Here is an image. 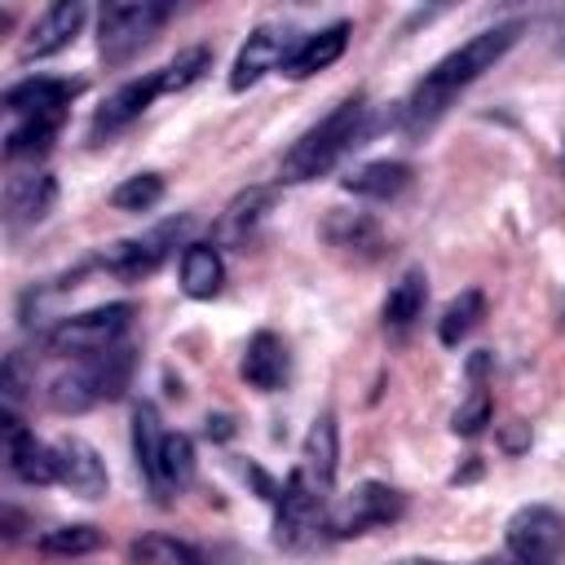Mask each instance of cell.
Instances as JSON below:
<instances>
[{
	"mask_svg": "<svg viewBox=\"0 0 565 565\" xmlns=\"http://www.w3.org/2000/svg\"><path fill=\"white\" fill-rule=\"evenodd\" d=\"M521 22H499V26H486V31H477L472 40H463L459 49H450L441 62H433L428 71H424V79L411 88V97H406V106H402V119H406V132H428L446 110H450V102L468 88V84H477L516 40H521Z\"/></svg>",
	"mask_w": 565,
	"mask_h": 565,
	"instance_id": "6da1fadb",
	"label": "cell"
},
{
	"mask_svg": "<svg viewBox=\"0 0 565 565\" xmlns=\"http://www.w3.org/2000/svg\"><path fill=\"white\" fill-rule=\"evenodd\" d=\"M362 124H366V102L362 97H344L340 106H331L313 128H305L291 150L282 154L278 163V177L282 181H313V177H327L362 137Z\"/></svg>",
	"mask_w": 565,
	"mask_h": 565,
	"instance_id": "7a4b0ae2",
	"label": "cell"
},
{
	"mask_svg": "<svg viewBox=\"0 0 565 565\" xmlns=\"http://www.w3.org/2000/svg\"><path fill=\"white\" fill-rule=\"evenodd\" d=\"M128 380H132V349L115 344L97 358H79L71 371H62L49 384V406L62 411V415H79L88 406L115 402L128 388Z\"/></svg>",
	"mask_w": 565,
	"mask_h": 565,
	"instance_id": "3957f363",
	"label": "cell"
},
{
	"mask_svg": "<svg viewBox=\"0 0 565 565\" xmlns=\"http://www.w3.org/2000/svg\"><path fill=\"white\" fill-rule=\"evenodd\" d=\"M168 4H154V0H115L97 13V53L106 66H124L132 62L150 40L154 31L168 22Z\"/></svg>",
	"mask_w": 565,
	"mask_h": 565,
	"instance_id": "277c9868",
	"label": "cell"
},
{
	"mask_svg": "<svg viewBox=\"0 0 565 565\" xmlns=\"http://www.w3.org/2000/svg\"><path fill=\"white\" fill-rule=\"evenodd\" d=\"M128 318H132V305L128 300H115V305H97V309H84V313H71L62 318L44 344L49 353H62V358H97L106 349H115L128 331Z\"/></svg>",
	"mask_w": 565,
	"mask_h": 565,
	"instance_id": "5b68a950",
	"label": "cell"
},
{
	"mask_svg": "<svg viewBox=\"0 0 565 565\" xmlns=\"http://www.w3.org/2000/svg\"><path fill=\"white\" fill-rule=\"evenodd\" d=\"M508 556L516 565H561L565 556V516L547 503H525L503 525Z\"/></svg>",
	"mask_w": 565,
	"mask_h": 565,
	"instance_id": "8992f818",
	"label": "cell"
},
{
	"mask_svg": "<svg viewBox=\"0 0 565 565\" xmlns=\"http://www.w3.org/2000/svg\"><path fill=\"white\" fill-rule=\"evenodd\" d=\"M406 508V499L384 486V481H362L353 486L331 512H327V530L331 539H353V534H366V530H380L388 521H397Z\"/></svg>",
	"mask_w": 565,
	"mask_h": 565,
	"instance_id": "52a82bcc",
	"label": "cell"
},
{
	"mask_svg": "<svg viewBox=\"0 0 565 565\" xmlns=\"http://www.w3.org/2000/svg\"><path fill=\"white\" fill-rule=\"evenodd\" d=\"M274 499H278V516H274V543L278 547H300L305 539H313L327 525L331 503L309 490V481L300 477V468H291V477L282 481V490Z\"/></svg>",
	"mask_w": 565,
	"mask_h": 565,
	"instance_id": "ba28073f",
	"label": "cell"
},
{
	"mask_svg": "<svg viewBox=\"0 0 565 565\" xmlns=\"http://www.w3.org/2000/svg\"><path fill=\"white\" fill-rule=\"evenodd\" d=\"M53 481L66 486L79 499H102L106 486H110L102 455L84 437H57L53 441Z\"/></svg>",
	"mask_w": 565,
	"mask_h": 565,
	"instance_id": "9c48e42d",
	"label": "cell"
},
{
	"mask_svg": "<svg viewBox=\"0 0 565 565\" xmlns=\"http://www.w3.org/2000/svg\"><path fill=\"white\" fill-rule=\"evenodd\" d=\"M163 93V84H159V71L154 75H141V79H128V84H119L97 110H93V124H88V141H106V137H115V132H124L132 119H141L146 110H150V102Z\"/></svg>",
	"mask_w": 565,
	"mask_h": 565,
	"instance_id": "30bf717a",
	"label": "cell"
},
{
	"mask_svg": "<svg viewBox=\"0 0 565 565\" xmlns=\"http://www.w3.org/2000/svg\"><path fill=\"white\" fill-rule=\"evenodd\" d=\"M181 230H185V221H163V225H154L150 234L110 247V252H106V269L119 274V278H128V282L154 274V269L168 260V252L177 247V234H181Z\"/></svg>",
	"mask_w": 565,
	"mask_h": 565,
	"instance_id": "8fae6325",
	"label": "cell"
},
{
	"mask_svg": "<svg viewBox=\"0 0 565 565\" xmlns=\"http://www.w3.org/2000/svg\"><path fill=\"white\" fill-rule=\"evenodd\" d=\"M335 463H340V433H335V415H318L305 446H300V477L309 481L313 494H322L331 503V490H335Z\"/></svg>",
	"mask_w": 565,
	"mask_h": 565,
	"instance_id": "7c38bea8",
	"label": "cell"
},
{
	"mask_svg": "<svg viewBox=\"0 0 565 565\" xmlns=\"http://www.w3.org/2000/svg\"><path fill=\"white\" fill-rule=\"evenodd\" d=\"M287 31H278V26H256L252 35H247V44L238 49V57H234V71H230V88L234 93H243V88H252V84H260L269 71H278L282 62H287Z\"/></svg>",
	"mask_w": 565,
	"mask_h": 565,
	"instance_id": "4fadbf2b",
	"label": "cell"
},
{
	"mask_svg": "<svg viewBox=\"0 0 565 565\" xmlns=\"http://www.w3.org/2000/svg\"><path fill=\"white\" fill-rule=\"evenodd\" d=\"M53 199H57V185H53L49 172H35V168L31 172H13L4 181V221H9V230L44 221Z\"/></svg>",
	"mask_w": 565,
	"mask_h": 565,
	"instance_id": "5bb4252c",
	"label": "cell"
},
{
	"mask_svg": "<svg viewBox=\"0 0 565 565\" xmlns=\"http://www.w3.org/2000/svg\"><path fill=\"white\" fill-rule=\"evenodd\" d=\"M84 18H88V9L79 0H66V4L44 9L35 18V26L26 31V40H22V57H53V53H62L79 35Z\"/></svg>",
	"mask_w": 565,
	"mask_h": 565,
	"instance_id": "9a60e30c",
	"label": "cell"
},
{
	"mask_svg": "<svg viewBox=\"0 0 565 565\" xmlns=\"http://www.w3.org/2000/svg\"><path fill=\"white\" fill-rule=\"evenodd\" d=\"M4 446H9V472L26 486H49L53 481V446H44L31 428H22L13 419V411H4Z\"/></svg>",
	"mask_w": 565,
	"mask_h": 565,
	"instance_id": "2e32d148",
	"label": "cell"
},
{
	"mask_svg": "<svg viewBox=\"0 0 565 565\" xmlns=\"http://www.w3.org/2000/svg\"><path fill=\"white\" fill-rule=\"evenodd\" d=\"M344 49H349V22H331V26H322V31L296 40V49H291L287 62H282V75L309 79V75L327 71Z\"/></svg>",
	"mask_w": 565,
	"mask_h": 565,
	"instance_id": "e0dca14e",
	"label": "cell"
},
{
	"mask_svg": "<svg viewBox=\"0 0 565 565\" xmlns=\"http://www.w3.org/2000/svg\"><path fill=\"white\" fill-rule=\"evenodd\" d=\"M79 93L75 79H57V75H31L4 88V110L18 115H35V110H66L71 97Z\"/></svg>",
	"mask_w": 565,
	"mask_h": 565,
	"instance_id": "ac0fdd59",
	"label": "cell"
},
{
	"mask_svg": "<svg viewBox=\"0 0 565 565\" xmlns=\"http://www.w3.org/2000/svg\"><path fill=\"white\" fill-rule=\"evenodd\" d=\"M287 344L274 335V331H256L243 349V380L260 393H274L287 384Z\"/></svg>",
	"mask_w": 565,
	"mask_h": 565,
	"instance_id": "d6986e66",
	"label": "cell"
},
{
	"mask_svg": "<svg viewBox=\"0 0 565 565\" xmlns=\"http://www.w3.org/2000/svg\"><path fill=\"white\" fill-rule=\"evenodd\" d=\"M146 481H150L154 494H177V490H185V486L194 481V441H190L185 433H163L159 455H154Z\"/></svg>",
	"mask_w": 565,
	"mask_h": 565,
	"instance_id": "ffe728a7",
	"label": "cell"
},
{
	"mask_svg": "<svg viewBox=\"0 0 565 565\" xmlns=\"http://www.w3.org/2000/svg\"><path fill=\"white\" fill-rule=\"evenodd\" d=\"M66 110H35V115H18L4 132V154L22 159V154H44L53 146V137L62 132Z\"/></svg>",
	"mask_w": 565,
	"mask_h": 565,
	"instance_id": "44dd1931",
	"label": "cell"
},
{
	"mask_svg": "<svg viewBox=\"0 0 565 565\" xmlns=\"http://www.w3.org/2000/svg\"><path fill=\"white\" fill-rule=\"evenodd\" d=\"M406 185H411V168L402 159H371L353 177H344V190H353L362 199H375V203L397 199Z\"/></svg>",
	"mask_w": 565,
	"mask_h": 565,
	"instance_id": "7402d4cb",
	"label": "cell"
},
{
	"mask_svg": "<svg viewBox=\"0 0 565 565\" xmlns=\"http://www.w3.org/2000/svg\"><path fill=\"white\" fill-rule=\"evenodd\" d=\"M225 282V265H221V252L207 247V243H190L181 252V291L190 300H212Z\"/></svg>",
	"mask_w": 565,
	"mask_h": 565,
	"instance_id": "603a6c76",
	"label": "cell"
},
{
	"mask_svg": "<svg viewBox=\"0 0 565 565\" xmlns=\"http://www.w3.org/2000/svg\"><path fill=\"white\" fill-rule=\"evenodd\" d=\"M424 300H428V278H424V269H406V274L388 287V296H384V327H388V331L415 327V318L424 313Z\"/></svg>",
	"mask_w": 565,
	"mask_h": 565,
	"instance_id": "cb8c5ba5",
	"label": "cell"
},
{
	"mask_svg": "<svg viewBox=\"0 0 565 565\" xmlns=\"http://www.w3.org/2000/svg\"><path fill=\"white\" fill-rule=\"evenodd\" d=\"M132 565H207V556L177 534H141L128 543Z\"/></svg>",
	"mask_w": 565,
	"mask_h": 565,
	"instance_id": "d4e9b609",
	"label": "cell"
},
{
	"mask_svg": "<svg viewBox=\"0 0 565 565\" xmlns=\"http://www.w3.org/2000/svg\"><path fill=\"white\" fill-rule=\"evenodd\" d=\"M481 318H486V296H481L477 287H468V291H459V296L441 309V318H437V340L455 349L459 340H468V335L477 331Z\"/></svg>",
	"mask_w": 565,
	"mask_h": 565,
	"instance_id": "484cf974",
	"label": "cell"
},
{
	"mask_svg": "<svg viewBox=\"0 0 565 565\" xmlns=\"http://www.w3.org/2000/svg\"><path fill=\"white\" fill-rule=\"evenodd\" d=\"M97 547H102V530L84 525V521L40 534V552H49V556H84V552H97Z\"/></svg>",
	"mask_w": 565,
	"mask_h": 565,
	"instance_id": "4316f807",
	"label": "cell"
},
{
	"mask_svg": "<svg viewBox=\"0 0 565 565\" xmlns=\"http://www.w3.org/2000/svg\"><path fill=\"white\" fill-rule=\"evenodd\" d=\"M159 199H163V177L159 172H137V177H128L110 190V203L119 212H150Z\"/></svg>",
	"mask_w": 565,
	"mask_h": 565,
	"instance_id": "83f0119b",
	"label": "cell"
},
{
	"mask_svg": "<svg viewBox=\"0 0 565 565\" xmlns=\"http://www.w3.org/2000/svg\"><path fill=\"white\" fill-rule=\"evenodd\" d=\"M207 66H212V53H207L203 44L181 49V53L159 71V84H163V93H181V88H190L194 79H203Z\"/></svg>",
	"mask_w": 565,
	"mask_h": 565,
	"instance_id": "f1b7e54d",
	"label": "cell"
},
{
	"mask_svg": "<svg viewBox=\"0 0 565 565\" xmlns=\"http://www.w3.org/2000/svg\"><path fill=\"white\" fill-rule=\"evenodd\" d=\"M486 424H490V393H486L481 384H472V393H468V402L455 411V424H450V428H455L459 437H477Z\"/></svg>",
	"mask_w": 565,
	"mask_h": 565,
	"instance_id": "f546056e",
	"label": "cell"
},
{
	"mask_svg": "<svg viewBox=\"0 0 565 565\" xmlns=\"http://www.w3.org/2000/svg\"><path fill=\"white\" fill-rule=\"evenodd\" d=\"M265 203H269V194H260V190H252V194L234 199V203H230V212H225V221H221V234H225V238H243V234L252 230V221L260 216L256 207H265Z\"/></svg>",
	"mask_w": 565,
	"mask_h": 565,
	"instance_id": "4dcf8cb0",
	"label": "cell"
},
{
	"mask_svg": "<svg viewBox=\"0 0 565 565\" xmlns=\"http://www.w3.org/2000/svg\"><path fill=\"white\" fill-rule=\"evenodd\" d=\"M397 565H450V561H428V556H411V561H397ZM477 565H516L512 556H499V561H477Z\"/></svg>",
	"mask_w": 565,
	"mask_h": 565,
	"instance_id": "1f68e13d",
	"label": "cell"
}]
</instances>
